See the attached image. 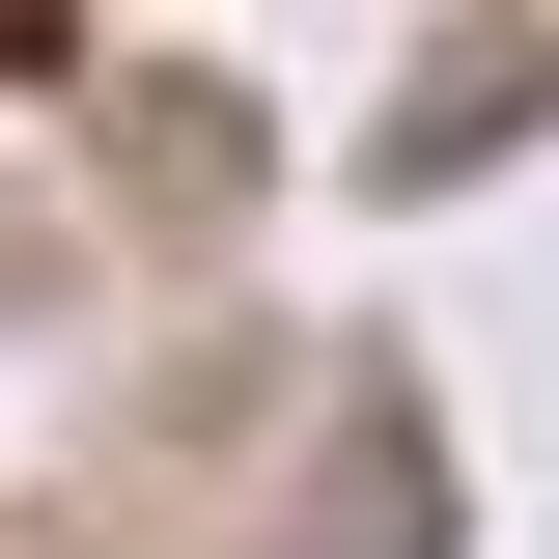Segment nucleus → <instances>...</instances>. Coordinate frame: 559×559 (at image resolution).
<instances>
[{
    "instance_id": "1",
    "label": "nucleus",
    "mask_w": 559,
    "mask_h": 559,
    "mask_svg": "<svg viewBox=\"0 0 559 559\" xmlns=\"http://www.w3.org/2000/svg\"><path fill=\"white\" fill-rule=\"evenodd\" d=\"M532 84H559V28H448V84H419V112H392V168H476V140L532 112Z\"/></svg>"
}]
</instances>
